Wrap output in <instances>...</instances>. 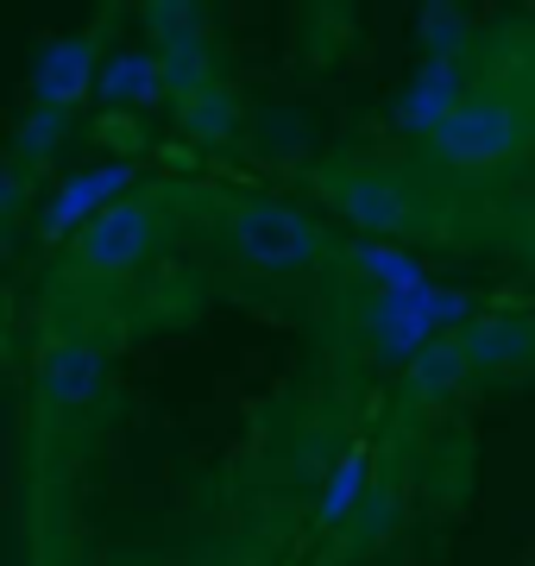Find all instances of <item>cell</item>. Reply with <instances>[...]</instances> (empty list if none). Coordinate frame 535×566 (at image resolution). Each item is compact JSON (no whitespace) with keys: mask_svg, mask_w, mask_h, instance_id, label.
Returning a JSON list of instances; mask_svg holds the SVG:
<instances>
[{"mask_svg":"<svg viewBox=\"0 0 535 566\" xmlns=\"http://www.w3.org/2000/svg\"><path fill=\"white\" fill-rule=\"evenodd\" d=\"M353 264H359L385 296H416V290H429L422 264H416L403 245H391V240H359V245H353Z\"/></svg>","mask_w":535,"mask_h":566,"instance_id":"13","label":"cell"},{"mask_svg":"<svg viewBox=\"0 0 535 566\" xmlns=\"http://www.w3.org/2000/svg\"><path fill=\"white\" fill-rule=\"evenodd\" d=\"M57 133L63 120L51 107H32V120H25V139H20V158H44V151H57Z\"/></svg>","mask_w":535,"mask_h":566,"instance_id":"17","label":"cell"},{"mask_svg":"<svg viewBox=\"0 0 535 566\" xmlns=\"http://www.w3.org/2000/svg\"><path fill=\"white\" fill-rule=\"evenodd\" d=\"M466 315V296H448V290H416V296H385L371 308V346L385 359H416L429 340H441L434 327L460 322Z\"/></svg>","mask_w":535,"mask_h":566,"instance_id":"6","label":"cell"},{"mask_svg":"<svg viewBox=\"0 0 535 566\" xmlns=\"http://www.w3.org/2000/svg\"><path fill=\"white\" fill-rule=\"evenodd\" d=\"M151 240H158V208L126 196V202L107 208L102 221H88L76 233V264L88 277H120V271H133L151 252Z\"/></svg>","mask_w":535,"mask_h":566,"instance_id":"4","label":"cell"},{"mask_svg":"<svg viewBox=\"0 0 535 566\" xmlns=\"http://www.w3.org/2000/svg\"><path fill=\"white\" fill-rule=\"evenodd\" d=\"M460 385H473V359H466L460 334H441V340H429L410 359V390L422 403H448Z\"/></svg>","mask_w":535,"mask_h":566,"instance_id":"12","label":"cell"},{"mask_svg":"<svg viewBox=\"0 0 535 566\" xmlns=\"http://www.w3.org/2000/svg\"><path fill=\"white\" fill-rule=\"evenodd\" d=\"M158 95H170L158 51H120L102 63V102L107 107H151Z\"/></svg>","mask_w":535,"mask_h":566,"instance_id":"11","label":"cell"},{"mask_svg":"<svg viewBox=\"0 0 535 566\" xmlns=\"http://www.w3.org/2000/svg\"><path fill=\"white\" fill-rule=\"evenodd\" d=\"M177 114H183L189 139L221 145V139H233V133H240V107H233V95H227L221 82H214V88H202V95H189V102H177Z\"/></svg>","mask_w":535,"mask_h":566,"instance_id":"14","label":"cell"},{"mask_svg":"<svg viewBox=\"0 0 535 566\" xmlns=\"http://www.w3.org/2000/svg\"><path fill=\"white\" fill-rule=\"evenodd\" d=\"M328 196H334V208L353 221V233H366V240L403 245V233L416 227L410 182L391 177V170H334Z\"/></svg>","mask_w":535,"mask_h":566,"instance_id":"3","label":"cell"},{"mask_svg":"<svg viewBox=\"0 0 535 566\" xmlns=\"http://www.w3.org/2000/svg\"><path fill=\"white\" fill-rule=\"evenodd\" d=\"M32 385H39L44 409H88L107 397V359L88 340H57L39 353Z\"/></svg>","mask_w":535,"mask_h":566,"instance_id":"7","label":"cell"},{"mask_svg":"<svg viewBox=\"0 0 535 566\" xmlns=\"http://www.w3.org/2000/svg\"><path fill=\"white\" fill-rule=\"evenodd\" d=\"M95 88H102V70H95V39L70 32V39H51L39 51V70H32V95H39V107L63 114V107H76L83 95H95Z\"/></svg>","mask_w":535,"mask_h":566,"instance_id":"8","label":"cell"},{"mask_svg":"<svg viewBox=\"0 0 535 566\" xmlns=\"http://www.w3.org/2000/svg\"><path fill=\"white\" fill-rule=\"evenodd\" d=\"M460 346H466L473 371H523V365H535V322L492 315V322L460 327Z\"/></svg>","mask_w":535,"mask_h":566,"instance_id":"9","label":"cell"},{"mask_svg":"<svg viewBox=\"0 0 535 566\" xmlns=\"http://www.w3.org/2000/svg\"><path fill=\"white\" fill-rule=\"evenodd\" d=\"M422 39H429V57H453V51H460V39H466V13H460V7H448V0L422 7Z\"/></svg>","mask_w":535,"mask_h":566,"instance_id":"16","label":"cell"},{"mask_svg":"<svg viewBox=\"0 0 535 566\" xmlns=\"http://www.w3.org/2000/svg\"><path fill=\"white\" fill-rule=\"evenodd\" d=\"M460 102H466V95H460V63H453V57H429V63H422V76L403 88L397 120L410 126V133H441V120H448Z\"/></svg>","mask_w":535,"mask_h":566,"instance_id":"10","label":"cell"},{"mask_svg":"<svg viewBox=\"0 0 535 566\" xmlns=\"http://www.w3.org/2000/svg\"><path fill=\"white\" fill-rule=\"evenodd\" d=\"M523 145H529V114H523L516 95H497V88L466 95V102L441 120V133H429L434 164L466 170V177H479V170H504L511 158H523Z\"/></svg>","mask_w":535,"mask_h":566,"instance_id":"1","label":"cell"},{"mask_svg":"<svg viewBox=\"0 0 535 566\" xmlns=\"http://www.w3.org/2000/svg\"><path fill=\"white\" fill-rule=\"evenodd\" d=\"M139 177L126 158L114 164H95V170H76L70 182H57V196L39 208V240H76L88 221H102L114 202H126V182Z\"/></svg>","mask_w":535,"mask_h":566,"instance_id":"5","label":"cell"},{"mask_svg":"<svg viewBox=\"0 0 535 566\" xmlns=\"http://www.w3.org/2000/svg\"><path fill=\"white\" fill-rule=\"evenodd\" d=\"M227 245L246 271L265 277H290V271H310L328 252V233L290 202H240L227 221Z\"/></svg>","mask_w":535,"mask_h":566,"instance_id":"2","label":"cell"},{"mask_svg":"<svg viewBox=\"0 0 535 566\" xmlns=\"http://www.w3.org/2000/svg\"><path fill=\"white\" fill-rule=\"evenodd\" d=\"M366 479H371L366 453H347V460L334 465L328 491H322V523H347V516H353V504L366 497Z\"/></svg>","mask_w":535,"mask_h":566,"instance_id":"15","label":"cell"}]
</instances>
